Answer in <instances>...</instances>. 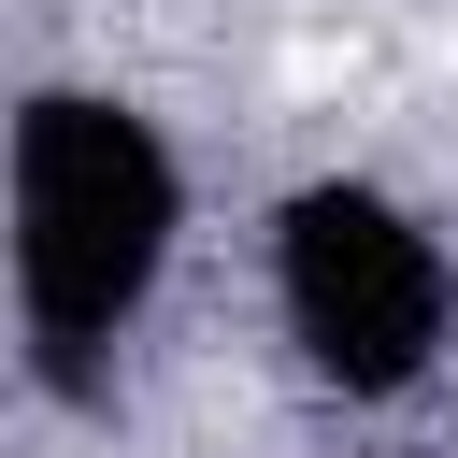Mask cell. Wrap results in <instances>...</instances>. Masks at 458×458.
<instances>
[{"label":"cell","mask_w":458,"mask_h":458,"mask_svg":"<svg viewBox=\"0 0 458 458\" xmlns=\"http://www.w3.org/2000/svg\"><path fill=\"white\" fill-rule=\"evenodd\" d=\"M172 258V157L114 100H29L14 114V286L57 386H100L114 329L143 315Z\"/></svg>","instance_id":"cell-1"},{"label":"cell","mask_w":458,"mask_h":458,"mask_svg":"<svg viewBox=\"0 0 458 458\" xmlns=\"http://www.w3.org/2000/svg\"><path fill=\"white\" fill-rule=\"evenodd\" d=\"M444 315H458V286H444V258L401 200H372V186L286 200V329L315 344L329 386H415Z\"/></svg>","instance_id":"cell-2"}]
</instances>
